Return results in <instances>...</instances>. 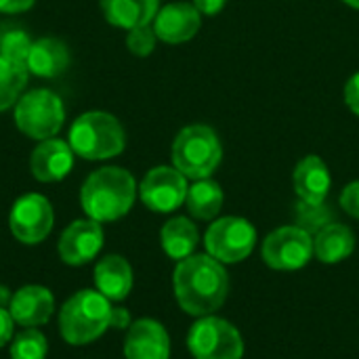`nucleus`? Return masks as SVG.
<instances>
[{
  "label": "nucleus",
  "mask_w": 359,
  "mask_h": 359,
  "mask_svg": "<svg viewBox=\"0 0 359 359\" xmlns=\"http://www.w3.org/2000/svg\"><path fill=\"white\" fill-rule=\"evenodd\" d=\"M11 299H13V292H11L6 286H0V307H2V309H8Z\"/></svg>",
  "instance_id": "obj_34"
},
{
  "label": "nucleus",
  "mask_w": 359,
  "mask_h": 359,
  "mask_svg": "<svg viewBox=\"0 0 359 359\" xmlns=\"http://www.w3.org/2000/svg\"><path fill=\"white\" fill-rule=\"evenodd\" d=\"M172 166L187 179H210L223 160L221 139L206 124H191L179 130L172 141Z\"/></svg>",
  "instance_id": "obj_4"
},
{
  "label": "nucleus",
  "mask_w": 359,
  "mask_h": 359,
  "mask_svg": "<svg viewBox=\"0 0 359 359\" xmlns=\"http://www.w3.org/2000/svg\"><path fill=\"white\" fill-rule=\"evenodd\" d=\"M103 17L122 29L147 25L160 11V0H99Z\"/></svg>",
  "instance_id": "obj_20"
},
{
  "label": "nucleus",
  "mask_w": 359,
  "mask_h": 359,
  "mask_svg": "<svg viewBox=\"0 0 359 359\" xmlns=\"http://www.w3.org/2000/svg\"><path fill=\"white\" fill-rule=\"evenodd\" d=\"M25 67L38 78H57L69 67V50L59 38H40L32 42Z\"/></svg>",
  "instance_id": "obj_19"
},
{
  "label": "nucleus",
  "mask_w": 359,
  "mask_h": 359,
  "mask_svg": "<svg viewBox=\"0 0 359 359\" xmlns=\"http://www.w3.org/2000/svg\"><path fill=\"white\" fill-rule=\"evenodd\" d=\"M187 347L196 359L244 358V339L238 328L215 316H204L191 326Z\"/></svg>",
  "instance_id": "obj_7"
},
{
  "label": "nucleus",
  "mask_w": 359,
  "mask_h": 359,
  "mask_svg": "<svg viewBox=\"0 0 359 359\" xmlns=\"http://www.w3.org/2000/svg\"><path fill=\"white\" fill-rule=\"evenodd\" d=\"M353 250H355V236L347 225L341 223L324 225L313 240V255L326 265L345 261L347 257L353 255Z\"/></svg>",
  "instance_id": "obj_21"
},
{
  "label": "nucleus",
  "mask_w": 359,
  "mask_h": 359,
  "mask_svg": "<svg viewBox=\"0 0 359 359\" xmlns=\"http://www.w3.org/2000/svg\"><path fill=\"white\" fill-rule=\"evenodd\" d=\"M55 311V297L48 288L29 284L13 292L8 313L15 324L23 328H40L44 326Z\"/></svg>",
  "instance_id": "obj_15"
},
{
  "label": "nucleus",
  "mask_w": 359,
  "mask_h": 359,
  "mask_svg": "<svg viewBox=\"0 0 359 359\" xmlns=\"http://www.w3.org/2000/svg\"><path fill=\"white\" fill-rule=\"evenodd\" d=\"M187 189V177L181 175L175 166H156L143 177L139 185V196L149 210L172 212L181 204H185Z\"/></svg>",
  "instance_id": "obj_11"
},
{
  "label": "nucleus",
  "mask_w": 359,
  "mask_h": 359,
  "mask_svg": "<svg viewBox=\"0 0 359 359\" xmlns=\"http://www.w3.org/2000/svg\"><path fill=\"white\" fill-rule=\"evenodd\" d=\"M225 2L227 0H194L191 4L200 11V15H217V13H221L223 11V6H225Z\"/></svg>",
  "instance_id": "obj_31"
},
{
  "label": "nucleus",
  "mask_w": 359,
  "mask_h": 359,
  "mask_svg": "<svg viewBox=\"0 0 359 359\" xmlns=\"http://www.w3.org/2000/svg\"><path fill=\"white\" fill-rule=\"evenodd\" d=\"M13 326H15V322H13V318L8 313V309H2L0 307V347H4V345L11 343V339H13Z\"/></svg>",
  "instance_id": "obj_30"
},
{
  "label": "nucleus",
  "mask_w": 359,
  "mask_h": 359,
  "mask_svg": "<svg viewBox=\"0 0 359 359\" xmlns=\"http://www.w3.org/2000/svg\"><path fill=\"white\" fill-rule=\"evenodd\" d=\"M137 198L135 177L120 166H103L88 175L80 189V204L88 219L111 223L128 215Z\"/></svg>",
  "instance_id": "obj_2"
},
{
  "label": "nucleus",
  "mask_w": 359,
  "mask_h": 359,
  "mask_svg": "<svg viewBox=\"0 0 359 359\" xmlns=\"http://www.w3.org/2000/svg\"><path fill=\"white\" fill-rule=\"evenodd\" d=\"M151 25L158 40L168 44H183L200 32L202 15L191 2H170L158 11Z\"/></svg>",
  "instance_id": "obj_13"
},
{
  "label": "nucleus",
  "mask_w": 359,
  "mask_h": 359,
  "mask_svg": "<svg viewBox=\"0 0 359 359\" xmlns=\"http://www.w3.org/2000/svg\"><path fill=\"white\" fill-rule=\"evenodd\" d=\"M313 257V238L307 229L284 225L263 242V261L278 271H297Z\"/></svg>",
  "instance_id": "obj_9"
},
{
  "label": "nucleus",
  "mask_w": 359,
  "mask_h": 359,
  "mask_svg": "<svg viewBox=\"0 0 359 359\" xmlns=\"http://www.w3.org/2000/svg\"><path fill=\"white\" fill-rule=\"evenodd\" d=\"M257 244V231L250 221L242 217H223L217 219L206 236L204 246L206 252L219 263L233 265L250 257Z\"/></svg>",
  "instance_id": "obj_8"
},
{
  "label": "nucleus",
  "mask_w": 359,
  "mask_h": 359,
  "mask_svg": "<svg viewBox=\"0 0 359 359\" xmlns=\"http://www.w3.org/2000/svg\"><path fill=\"white\" fill-rule=\"evenodd\" d=\"M95 290L111 303L124 301L133 290V267L120 255H109L95 265Z\"/></svg>",
  "instance_id": "obj_18"
},
{
  "label": "nucleus",
  "mask_w": 359,
  "mask_h": 359,
  "mask_svg": "<svg viewBox=\"0 0 359 359\" xmlns=\"http://www.w3.org/2000/svg\"><path fill=\"white\" fill-rule=\"evenodd\" d=\"M36 0H0V13H23L34 6Z\"/></svg>",
  "instance_id": "obj_33"
},
{
  "label": "nucleus",
  "mask_w": 359,
  "mask_h": 359,
  "mask_svg": "<svg viewBox=\"0 0 359 359\" xmlns=\"http://www.w3.org/2000/svg\"><path fill=\"white\" fill-rule=\"evenodd\" d=\"M48 343L38 328H23L11 339V359H46Z\"/></svg>",
  "instance_id": "obj_25"
},
{
  "label": "nucleus",
  "mask_w": 359,
  "mask_h": 359,
  "mask_svg": "<svg viewBox=\"0 0 359 359\" xmlns=\"http://www.w3.org/2000/svg\"><path fill=\"white\" fill-rule=\"evenodd\" d=\"M27 67L8 61L0 55V111L13 107L27 82Z\"/></svg>",
  "instance_id": "obj_24"
},
{
  "label": "nucleus",
  "mask_w": 359,
  "mask_h": 359,
  "mask_svg": "<svg viewBox=\"0 0 359 359\" xmlns=\"http://www.w3.org/2000/svg\"><path fill=\"white\" fill-rule=\"evenodd\" d=\"M55 223L50 202L40 194H25L21 196L8 215V227L15 240L21 244H40L48 238Z\"/></svg>",
  "instance_id": "obj_10"
},
{
  "label": "nucleus",
  "mask_w": 359,
  "mask_h": 359,
  "mask_svg": "<svg viewBox=\"0 0 359 359\" xmlns=\"http://www.w3.org/2000/svg\"><path fill=\"white\" fill-rule=\"evenodd\" d=\"M172 286L179 307L196 318L212 316L227 299L229 276L210 255H191L175 267Z\"/></svg>",
  "instance_id": "obj_1"
},
{
  "label": "nucleus",
  "mask_w": 359,
  "mask_h": 359,
  "mask_svg": "<svg viewBox=\"0 0 359 359\" xmlns=\"http://www.w3.org/2000/svg\"><path fill=\"white\" fill-rule=\"evenodd\" d=\"M130 313L126 311V309H122V307H114L111 309V324H109V328H118V330H128L130 328Z\"/></svg>",
  "instance_id": "obj_32"
},
{
  "label": "nucleus",
  "mask_w": 359,
  "mask_h": 359,
  "mask_svg": "<svg viewBox=\"0 0 359 359\" xmlns=\"http://www.w3.org/2000/svg\"><path fill=\"white\" fill-rule=\"evenodd\" d=\"M223 200L225 194L221 189V185L212 179H200L196 181L189 189H187V210L194 219L200 221H212L221 208H223Z\"/></svg>",
  "instance_id": "obj_23"
},
{
  "label": "nucleus",
  "mask_w": 359,
  "mask_h": 359,
  "mask_svg": "<svg viewBox=\"0 0 359 359\" xmlns=\"http://www.w3.org/2000/svg\"><path fill=\"white\" fill-rule=\"evenodd\" d=\"M126 359H168L170 358V339L166 328L149 318L137 320L126 330L124 341Z\"/></svg>",
  "instance_id": "obj_14"
},
{
  "label": "nucleus",
  "mask_w": 359,
  "mask_h": 359,
  "mask_svg": "<svg viewBox=\"0 0 359 359\" xmlns=\"http://www.w3.org/2000/svg\"><path fill=\"white\" fill-rule=\"evenodd\" d=\"M156 42H158V36H156L151 23L133 27V29H128V34H126V48H128L133 55H137V57H147V55H151L154 48H156Z\"/></svg>",
  "instance_id": "obj_27"
},
{
  "label": "nucleus",
  "mask_w": 359,
  "mask_h": 359,
  "mask_svg": "<svg viewBox=\"0 0 359 359\" xmlns=\"http://www.w3.org/2000/svg\"><path fill=\"white\" fill-rule=\"evenodd\" d=\"M198 240H200L198 229L187 217H175V219L166 221L160 231L162 248L175 261H183V259L191 257L198 246Z\"/></svg>",
  "instance_id": "obj_22"
},
{
  "label": "nucleus",
  "mask_w": 359,
  "mask_h": 359,
  "mask_svg": "<svg viewBox=\"0 0 359 359\" xmlns=\"http://www.w3.org/2000/svg\"><path fill=\"white\" fill-rule=\"evenodd\" d=\"M111 301L99 290H80L59 309V334L74 347L101 339L111 324Z\"/></svg>",
  "instance_id": "obj_3"
},
{
  "label": "nucleus",
  "mask_w": 359,
  "mask_h": 359,
  "mask_svg": "<svg viewBox=\"0 0 359 359\" xmlns=\"http://www.w3.org/2000/svg\"><path fill=\"white\" fill-rule=\"evenodd\" d=\"M103 248V227L93 219H78L67 225L59 238L57 250L65 265L80 267L93 261Z\"/></svg>",
  "instance_id": "obj_12"
},
{
  "label": "nucleus",
  "mask_w": 359,
  "mask_h": 359,
  "mask_svg": "<svg viewBox=\"0 0 359 359\" xmlns=\"http://www.w3.org/2000/svg\"><path fill=\"white\" fill-rule=\"evenodd\" d=\"M126 135L116 116L107 111H86L69 128V147L84 160H107L120 156Z\"/></svg>",
  "instance_id": "obj_5"
},
{
  "label": "nucleus",
  "mask_w": 359,
  "mask_h": 359,
  "mask_svg": "<svg viewBox=\"0 0 359 359\" xmlns=\"http://www.w3.org/2000/svg\"><path fill=\"white\" fill-rule=\"evenodd\" d=\"M74 166V149L63 139H44L29 158V170L40 183H57L69 175Z\"/></svg>",
  "instance_id": "obj_16"
},
{
  "label": "nucleus",
  "mask_w": 359,
  "mask_h": 359,
  "mask_svg": "<svg viewBox=\"0 0 359 359\" xmlns=\"http://www.w3.org/2000/svg\"><path fill=\"white\" fill-rule=\"evenodd\" d=\"M330 170L320 156H305L292 172L294 191L307 206H322L330 191Z\"/></svg>",
  "instance_id": "obj_17"
},
{
  "label": "nucleus",
  "mask_w": 359,
  "mask_h": 359,
  "mask_svg": "<svg viewBox=\"0 0 359 359\" xmlns=\"http://www.w3.org/2000/svg\"><path fill=\"white\" fill-rule=\"evenodd\" d=\"M341 206L343 210L353 217V219H359V181H353L349 183L343 194H341Z\"/></svg>",
  "instance_id": "obj_28"
},
{
  "label": "nucleus",
  "mask_w": 359,
  "mask_h": 359,
  "mask_svg": "<svg viewBox=\"0 0 359 359\" xmlns=\"http://www.w3.org/2000/svg\"><path fill=\"white\" fill-rule=\"evenodd\" d=\"M343 97H345L347 107H349L355 116H359V72L358 74H353V76L347 80Z\"/></svg>",
  "instance_id": "obj_29"
},
{
  "label": "nucleus",
  "mask_w": 359,
  "mask_h": 359,
  "mask_svg": "<svg viewBox=\"0 0 359 359\" xmlns=\"http://www.w3.org/2000/svg\"><path fill=\"white\" fill-rule=\"evenodd\" d=\"M32 48V40L23 29H8L0 36V55L13 63L25 65Z\"/></svg>",
  "instance_id": "obj_26"
},
{
  "label": "nucleus",
  "mask_w": 359,
  "mask_h": 359,
  "mask_svg": "<svg viewBox=\"0 0 359 359\" xmlns=\"http://www.w3.org/2000/svg\"><path fill=\"white\" fill-rule=\"evenodd\" d=\"M345 4H349V6H353V8H359V0H343Z\"/></svg>",
  "instance_id": "obj_35"
},
{
  "label": "nucleus",
  "mask_w": 359,
  "mask_h": 359,
  "mask_svg": "<svg viewBox=\"0 0 359 359\" xmlns=\"http://www.w3.org/2000/svg\"><path fill=\"white\" fill-rule=\"evenodd\" d=\"M65 120L63 101L48 88H34L19 97L15 105L17 128L36 141L55 137Z\"/></svg>",
  "instance_id": "obj_6"
}]
</instances>
